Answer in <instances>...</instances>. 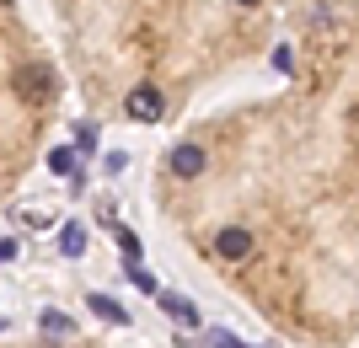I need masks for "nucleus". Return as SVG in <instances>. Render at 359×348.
Instances as JSON below:
<instances>
[{
	"mask_svg": "<svg viewBox=\"0 0 359 348\" xmlns=\"http://www.w3.org/2000/svg\"><path fill=\"white\" fill-rule=\"evenodd\" d=\"M161 311H166V316H177L182 327H194V321H198L194 300H182V295H161Z\"/></svg>",
	"mask_w": 359,
	"mask_h": 348,
	"instance_id": "nucleus-5",
	"label": "nucleus"
},
{
	"mask_svg": "<svg viewBox=\"0 0 359 348\" xmlns=\"http://www.w3.org/2000/svg\"><path fill=\"white\" fill-rule=\"evenodd\" d=\"M16 258V242H0V263H11Z\"/></svg>",
	"mask_w": 359,
	"mask_h": 348,
	"instance_id": "nucleus-12",
	"label": "nucleus"
},
{
	"mask_svg": "<svg viewBox=\"0 0 359 348\" xmlns=\"http://www.w3.org/2000/svg\"><path fill=\"white\" fill-rule=\"evenodd\" d=\"M236 6H257V0H236Z\"/></svg>",
	"mask_w": 359,
	"mask_h": 348,
	"instance_id": "nucleus-13",
	"label": "nucleus"
},
{
	"mask_svg": "<svg viewBox=\"0 0 359 348\" xmlns=\"http://www.w3.org/2000/svg\"><path fill=\"white\" fill-rule=\"evenodd\" d=\"M60 252H65V258H81V252H86V230H81V225H65L60 230Z\"/></svg>",
	"mask_w": 359,
	"mask_h": 348,
	"instance_id": "nucleus-7",
	"label": "nucleus"
},
{
	"mask_svg": "<svg viewBox=\"0 0 359 348\" xmlns=\"http://www.w3.org/2000/svg\"><path fill=\"white\" fill-rule=\"evenodd\" d=\"M43 333H75V321L60 316V311H43Z\"/></svg>",
	"mask_w": 359,
	"mask_h": 348,
	"instance_id": "nucleus-10",
	"label": "nucleus"
},
{
	"mask_svg": "<svg viewBox=\"0 0 359 348\" xmlns=\"http://www.w3.org/2000/svg\"><path fill=\"white\" fill-rule=\"evenodd\" d=\"M16 86H22V97H48V70H22V76H16Z\"/></svg>",
	"mask_w": 359,
	"mask_h": 348,
	"instance_id": "nucleus-6",
	"label": "nucleus"
},
{
	"mask_svg": "<svg viewBox=\"0 0 359 348\" xmlns=\"http://www.w3.org/2000/svg\"><path fill=\"white\" fill-rule=\"evenodd\" d=\"M48 167H54V172H70L75 167V151H48Z\"/></svg>",
	"mask_w": 359,
	"mask_h": 348,
	"instance_id": "nucleus-11",
	"label": "nucleus"
},
{
	"mask_svg": "<svg viewBox=\"0 0 359 348\" xmlns=\"http://www.w3.org/2000/svg\"><path fill=\"white\" fill-rule=\"evenodd\" d=\"M86 300H91V311H97L102 321H113V327H129V311H123L113 295H86Z\"/></svg>",
	"mask_w": 359,
	"mask_h": 348,
	"instance_id": "nucleus-4",
	"label": "nucleus"
},
{
	"mask_svg": "<svg viewBox=\"0 0 359 348\" xmlns=\"http://www.w3.org/2000/svg\"><path fill=\"white\" fill-rule=\"evenodd\" d=\"M113 236H118V252H123V263H140V236H135V230L113 225Z\"/></svg>",
	"mask_w": 359,
	"mask_h": 348,
	"instance_id": "nucleus-8",
	"label": "nucleus"
},
{
	"mask_svg": "<svg viewBox=\"0 0 359 348\" xmlns=\"http://www.w3.org/2000/svg\"><path fill=\"white\" fill-rule=\"evenodd\" d=\"M75 151H81V155L97 151V129H91V123H81V129H75Z\"/></svg>",
	"mask_w": 359,
	"mask_h": 348,
	"instance_id": "nucleus-9",
	"label": "nucleus"
},
{
	"mask_svg": "<svg viewBox=\"0 0 359 348\" xmlns=\"http://www.w3.org/2000/svg\"><path fill=\"white\" fill-rule=\"evenodd\" d=\"M215 258L220 263H252L257 258V236L247 225H220L215 230Z\"/></svg>",
	"mask_w": 359,
	"mask_h": 348,
	"instance_id": "nucleus-1",
	"label": "nucleus"
},
{
	"mask_svg": "<svg viewBox=\"0 0 359 348\" xmlns=\"http://www.w3.org/2000/svg\"><path fill=\"white\" fill-rule=\"evenodd\" d=\"M123 113L135 123H156L166 113V97H161V86H135L129 97H123Z\"/></svg>",
	"mask_w": 359,
	"mask_h": 348,
	"instance_id": "nucleus-2",
	"label": "nucleus"
},
{
	"mask_svg": "<svg viewBox=\"0 0 359 348\" xmlns=\"http://www.w3.org/2000/svg\"><path fill=\"white\" fill-rule=\"evenodd\" d=\"M166 172H172V177H182V182H194V177H204V172H210V155H204V145H177V151L166 155Z\"/></svg>",
	"mask_w": 359,
	"mask_h": 348,
	"instance_id": "nucleus-3",
	"label": "nucleus"
}]
</instances>
